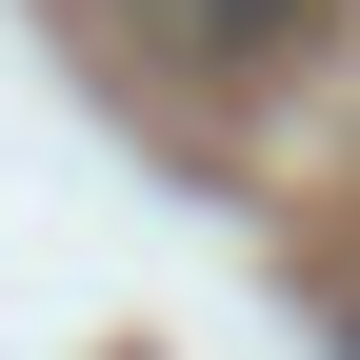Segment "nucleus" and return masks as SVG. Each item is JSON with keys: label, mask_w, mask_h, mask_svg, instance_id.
Returning a JSON list of instances; mask_svg holds the SVG:
<instances>
[{"label": "nucleus", "mask_w": 360, "mask_h": 360, "mask_svg": "<svg viewBox=\"0 0 360 360\" xmlns=\"http://www.w3.org/2000/svg\"><path fill=\"white\" fill-rule=\"evenodd\" d=\"M120 20H141L160 60H200V80H220V60H281V40L321 20V0H120Z\"/></svg>", "instance_id": "f257e3e1"}]
</instances>
